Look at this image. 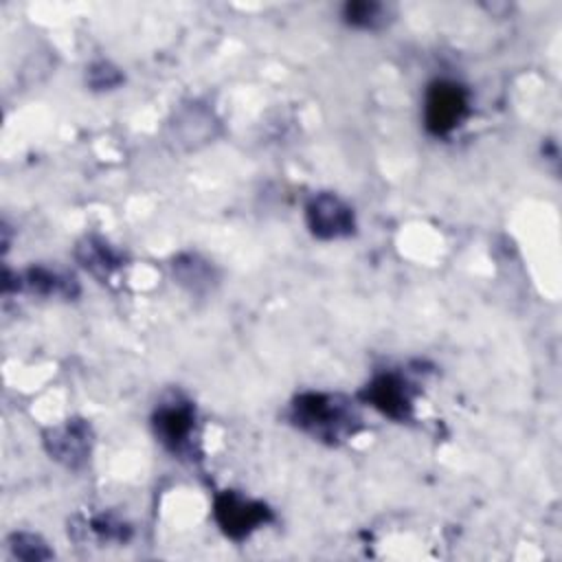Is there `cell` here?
<instances>
[{
    "mask_svg": "<svg viewBox=\"0 0 562 562\" xmlns=\"http://www.w3.org/2000/svg\"><path fill=\"white\" fill-rule=\"evenodd\" d=\"M290 419L299 430L329 446L347 441L360 426V415L351 400L323 391L296 395L290 404Z\"/></svg>",
    "mask_w": 562,
    "mask_h": 562,
    "instance_id": "obj_1",
    "label": "cell"
},
{
    "mask_svg": "<svg viewBox=\"0 0 562 562\" xmlns=\"http://www.w3.org/2000/svg\"><path fill=\"white\" fill-rule=\"evenodd\" d=\"M213 516L220 529L231 538V540H244L259 527L272 520V512L268 509L266 503L241 496L239 492L224 490L215 496L213 503Z\"/></svg>",
    "mask_w": 562,
    "mask_h": 562,
    "instance_id": "obj_2",
    "label": "cell"
},
{
    "mask_svg": "<svg viewBox=\"0 0 562 562\" xmlns=\"http://www.w3.org/2000/svg\"><path fill=\"white\" fill-rule=\"evenodd\" d=\"M468 90L454 81H432L424 97V125L430 134H450L468 114Z\"/></svg>",
    "mask_w": 562,
    "mask_h": 562,
    "instance_id": "obj_3",
    "label": "cell"
},
{
    "mask_svg": "<svg viewBox=\"0 0 562 562\" xmlns=\"http://www.w3.org/2000/svg\"><path fill=\"white\" fill-rule=\"evenodd\" d=\"M92 439L94 435L90 424L72 417L44 432V448L57 463L70 470H79L90 459Z\"/></svg>",
    "mask_w": 562,
    "mask_h": 562,
    "instance_id": "obj_4",
    "label": "cell"
},
{
    "mask_svg": "<svg viewBox=\"0 0 562 562\" xmlns=\"http://www.w3.org/2000/svg\"><path fill=\"white\" fill-rule=\"evenodd\" d=\"M305 222L318 239H342L356 231L353 209L336 193H316L305 206Z\"/></svg>",
    "mask_w": 562,
    "mask_h": 562,
    "instance_id": "obj_5",
    "label": "cell"
},
{
    "mask_svg": "<svg viewBox=\"0 0 562 562\" xmlns=\"http://www.w3.org/2000/svg\"><path fill=\"white\" fill-rule=\"evenodd\" d=\"M362 402L382 413L384 417H391L395 422H404L413 415V397L415 389L413 384L400 375V373H380L375 375L360 393Z\"/></svg>",
    "mask_w": 562,
    "mask_h": 562,
    "instance_id": "obj_6",
    "label": "cell"
},
{
    "mask_svg": "<svg viewBox=\"0 0 562 562\" xmlns=\"http://www.w3.org/2000/svg\"><path fill=\"white\" fill-rule=\"evenodd\" d=\"M151 426L156 439L173 454H180L191 446L195 430V408L189 400L182 397L167 400L154 411Z\"/></svg>",
    "mask_w": 562,
    "mask_h": 562,
    "instance_id": "obj_7",
    "label": "cell"
},
{
    "mask_svg": "<svg viewBox=\"0 0 562 562\" xmlns=\"http://www.w3.org/2000/svg\"><path fill=\"white\" fill-rule=\"evenodd\" d=\"M22 288L40 296H64V299H72L79 290L72 277L61 274L57 270L42 268V266L29 268L24 274H18L15 290H22Z\"/></svg>",
    "mask_w": 562,
    "mask_h": 562,
    "instance_id": "obj_8",
    "label": "cell"
},
{
    "mask_svg": "<svg viewBox=\"0 0 562 562\" xmlns=\"http://www.w3.org/2000/svg\"><path fill=\"white\" fill-rule=\"evenodd\" d=\"M77 259L86 270H90L94 277H101V279L110 277L121 266L119 252L97 237H86L77 246Z\"/></svg>",
    "mask_w": 562,
    "mask_h": 562,
    "instance_id": "obj_9",
    "label": "cell"
},
{
    "mask_svg": "<svg viewBox=\"0 0 562 562\" xmlns=\"http://www.w3.org/2000/svg\"><path fill=\"white\" fill-rule=\"evenodd\" d=\"M389 15H391L389 7L373 0H356L342 7V20L349 26L362 29V31L382 29L389 22Z\"/></svg>",
    "mask_w": 562,
    "mask_h": 562,
    "instance_id": "obj_10",
    "label": "cell"
},
{
    "mask_svg": "<svg viewBox=\"0 0 562 562\" xmlns=\"http://www.w3.org/2000/svg\"><path fill=\"white\" fill-rule=\"evenodd\" d=\"M173 274L182 285H189L191 292H200L211 285V266L195 255H184L173 261Z\"/></svg>",
    "mask_w": 562,
    "mask_h": 562,
    "instance_id": "obj_11",
    "label": "cell"
},
{
    "mask_svg": "<svg viewBox=\"0 0 562 562\" xmlns=\"http://www.w3.org/2000/svg\"><path fill=\"white\" fill-rule=\"evenodd\" d=\"M9 549L20 560H48L53 551L46 547V542L37 533L20 531L9 538Z\"/></svg>",
    "mask_w": 562,
    "mask_h": 562,
    "instance_id": "obj_12",
    "label": "cell"
},
{
    "mask_svg": "<svg viewBox=\"0 0 562 562\" xmlns=\"http://www.w3.org/2000/svg\"><path fill=\"white\" fill-rule=\"evenodd\" d=\"M121 81H123V75L119 72V68H114L108 61H97L88 70V83L94 90H110V88L119 86Z\"/></svg>",
    "mask_w": 562,
    "mask_h": 562,
    "instance_id": "obj_13",
    "label": "cell"
},
{
    "mask_svg": "<svg viewBox=\"0 0 562 562\" xmlns=\"http://www.w3.org/2000/svg\"><path fill=\"white\" fill-rule=\"evenodd\" d=\"M90 529L99 536V540H125L130 536V527L114 516H99L90 522Z\"/></svg>",
    "mask_w": 562,
    "mask_h": 562,
    "instance_id": "obj_14",
    "label": "cell"
}]
</instances>
